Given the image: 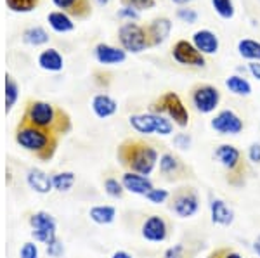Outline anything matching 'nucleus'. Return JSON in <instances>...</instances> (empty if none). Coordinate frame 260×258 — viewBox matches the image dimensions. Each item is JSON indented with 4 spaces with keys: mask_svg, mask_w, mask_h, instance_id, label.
Wrapping results in <instances>:
<instances>
[{
    "mask_svg": "<svg viewBox=\"0 0 260 258\" xmlns=\"http://www.w3.org/2000/svg\"><path fill=\"white\" fill-rule=\"evenodd\" d=\"M116 160L125 172L141 173V175H151L160 161V151L156 144L149 142L139 137H128L123 139L116 148Z\"/></svg>",
    "mask_w": 260,
    "mask_h": 258,
    "instance_id": "nucleus-1",
    "label": "nucleus"
},
{
    "mask_svg": "<svg viewBox=\"0 0 260 258\" xmlns=\"http://www.w3.org/2000/svg\"><path fill=\"white\" fill-rule=\"evenodd\" d=\"M21 122L39 127L42 130H47L57 137L70 134L71 128H73L68 111H64L62 107L52 102L40 101V99H28L24 102Z\"/></svg>",
    "mask_w": 260,
    "mask_h": 258,
    "instance_id": "nucleus-2",
    "label": "nucleus"
},
{
    "mask_svg": "<svg viewBox=\"0 0 260 258\" xmlns=\"http://www.w3.org/2000/svg\"><path fill=\"white\" fill-rule=\"evenodd\" d=\"M61 137L50 134L47 130H42L39 127H33L30 123H19L14 128V140L19 148L33 155L40 161H50L59 148Z\"/></svg>",
    "mask_w": 260,
    "mask_h": 258,
    "instance_id": "nucleus-3",
    "label": "nucleus"
},
{
    "mask_svg": "<svg viewBox=\"0 0 260 258\" xmlns=\"http://www.w3.org/2000/svg\"><path fill=\"white\" fill-rule=\"evenodd\" d=\"M213 160L224 170L225 182L234 189H243L251 175L250 163L240 148L234 144H220L213 151Z\"/></svg>",
    "mask_w": 260,
    "mask_h": 258,
    "instance_id": "nucleus-4",
    "label": "nucleus"
},
{
    "mask_svg": "<svg viewBox=\"0 0 260 258\" xmlns=\"http://www.w3.org/2000/svg\"><path fill=\"white\" fill-rule=\"evenodd\" d=\"M200 193L191 184H180L175 187L167 201V208L177 218H192L200 211Z\"/></svg>",
    "mask_w": 260,
    "mask_h": 258,
    "instance_id": "nucleus-5",
    "label": "nucleus"
},
{
    "mask_svg": "<svg viewBox=\"0 0 260 258\" xmlns=\"http://www.w3.org/2000/svg\"><path fill=\"white\" fill-rule=\"evenodd\" d=\"M149 111L151 113L167 116L179 128H186L189 125V111L184 106L182 99H180V95L177 92H170L169 90V92L161 94L156 101L151 102Z\"/></svg>",
    "mask_w": 260,
    "mask_h": 258,
    "instance_id": "nucleus-6",
    "label": "nucleus"
},
{
    "mask_svg": "<svg viewBox=\"0 0 260 258\" xmlns=\"http://www.w3.org/2000/svg\"><path fill=\"white\" fill-rule=\"evenodd\" d=\"M158 173H160L161 180L170 182V184L187 182L196 177L192 166L187 165V161H184L182 158L174 151H163L160 155Z\"/></svg>",
    "mask_w": 260,
    "mask_h": 258,
    "instance_id": "nucleus-7",
    "label": "nucleus"
},
{
    "mask_svg": "<svg viewBox=\"0 0 260 258\" xmlns=\"http://www.w3.org/2000/svg\"><path fill=\"white\" fill-rule=\"evenodd\" d=\"M26 222L31 229V238L37 243L49 244L50 241L57 238V222L49 211H31V213H28Z\"/></svg>",
    "mask_w": 260,
    "mask_h": 258,
    "instance_id": "nucleus-8",
    "label": "nucleus"
},
{
    "mask_svg": "<svg viewBox=\"0 0 260 258\" xmlns=\"http://www.w3.org/2000/svg\"><path fill=\"white\" fill-rule=\"evenodd\" d=\"M174 234V224L169 217L160 213H151L141 226V236L148 243H165Z\"/></svg>",
    "mask_w": 260,
    "mask_h": 258,
    "instance_id": "nucleus-9",
    "label": "nucleus"
},
{
    "mask_svg": "<svg viewBox=\"0 0 260 258\" xmlns=\"http://www.w3.org/2000/svg\"><path fill=\"white\" fill-rule=\"evenodd\" d=\"M118 40L120 45L125 52L139 54L149 47L148 35H146V28H142L141 24L128 21L123 23L118 30Z\"/></svg>",
    "mask_w": 260,
    "mask_h": 258,
    "instance_id": "nucleus-10",
    "label": "nucleus"
},
{
    "mask_svg": "<svg viewBox=\"0 0 260 258\" xmlns=\"http://www.w3.org/2000/svg\"><path fill=\"white\" fill-rule=\"evenodd\" d=\"M191 102L198 113H213L220 102V92L210 83H198L191 89Z\"/></svg>",
    "mask_w": 260,
    "mask_h": 258,
    "instance_id": "nucleus-11",
    "label": "nucleus"
},
{
    "mask_svg": "<svg viewBox=\"0 0 260 258\" xmlns=\"http://www.w3.org/2000/svg\"><path fill=\"white\" fill-rule=\"evenodd\" d=\"M172 56H174V59L182 66L203 68V66L207 64L203 54H201L198 49L192 45V42H187V40L175 42V45L172 47Z\"/></svg>",
    "mask_w": 260,
    "mask_h": 258,
    "instance_id": "nucleus-12",
    "label": "nucleus"
},
{
    "mask_svg": "<svg viewBox=\"0 0 260 258\" xmlns=\"http://www.w3.org/2000/svg\"><path fill=\"white\" fill-rule=\"evenodd\" d=\"M210 127L220 135H238L245 128V123L234 111L222 109L212 118Z\"/></svg>",
    "mask_w": 260,
    "mask_h": 258,
    "instance_id": "nucleus-13",
    "label": "nucleus"
},
{
    "mask_svg": "<svg viewBox=\"0 0 260 258\" xmlns=\"http://www.w3.org/2000/svg\"><path fill=\"white\" fill-rule=\"evenodd\" d=\"M120 180L127 193L137 194V196H146V194L154 187L153 180H151L149 177L141 175V173H134V172H123L120 177Z\"/></svg>",
    "mask_w": 260,
    "mask_h": 258,
    "instance_id": "nucleus-14",
    "label": "nucleus"
},
{
    "mask_svg": "<svg viewBox=\"0 0 260 258\" xmlns=\"http://www.w3.org/2000/svg\"><path fill=\"white\" fill-rule=\"evenodd\" d=\"M172 31V21L169 18H154L146 28V35H148L149 47H156L163 44L170 36Z\"/></svg>",
    "mask_w": 260,
    "mask_h": 258,
    "instance_id": "nucleus-15",
    "label": "nucleus"
},
{
    "mask_svg": "<svg viewBox=\"0 0 260 258\" xmlns=\"http://www.w3.org/2000/svg\"><path fill=\"white\" fill-rule=\"evenodd\" d=\"M210 218H212V224H215V226L229 227L234 224L236 215H234V210L224 201V199L213 198L210 201Z\"/></svg>",
    "mask_w": 260,
    "mask_h": 258,
    "instance_id": "nucleus-16",
    "label": "nucleus"
},
{
    "mask_svg": "<svg viewBox=\"0 0 260 258\" xmlns=\"http://www.w3.org/2000/svg\"><path fill=\"white\" fill-rule=\"evenodd\" d=\"M52 4L57 9H62V12L77 19H85L92 14L90 0H52Z\"/></svg>",
    "mask_w": 260,
    "mask_h": 258,
    "instance_id": "nucleus-17",
    "label": "nucleus"
},
{
    "mask_svg": "<svg viewBox=\"0 0 260 258\" xmlns=\"http://www.w3.org/2000/svg\"><path fill=\"white\" fill-rule=\"evenodd\" d=\"M26 184L30 186L31 191H35L39 194H49L50 191H54L52 177L49 173H45L44 170L37 168V166H31L26 172Z\"/></svg>",
    "mask_w": 260,
    "mask_h": 258,
    "instance_id": "nucleus-18",
    "label": "nucleus"
},
{
    "mask_svg": "<svg viewBox=\"0 0 260 258\" xmlns=\"http://www.w3.org/2000/svg\"><path fill=\"white\" fill-rule=\"evenodd\" d=\"M95 59H98L101 64H120L127 59V52L123 49L113 47V45L108 44H98L94 49Z\"/></svg>",
    "mask_w": 260,
    "mask_h": 258,
    "instance_id": "nucleus-19",
    "label": "nucleus"
},
{
    "mask_svg": "<svg viewBox=\"0 0 260 258\" xmlns=\"http://www.w3.org/2000/svg\"><path fill=\"white\" fill-rule=\"evenodd\" d=\"M92 111L101 120H106L118 111V102L108 94H95L92 97Z\"/></svg>",
    "mask_w": 260,
    "mask_h": 258,
    "instance_id": "nucleus-20",
    "label": "nucleus"
},
{
    "mask_svg": "<svg viewBox=\"0 0 260 258\" xmlns=\"http://www.w3.org/2000/svg\"><path fill=\"white\" fill-rule=\"evenodd\" d=\"M192 45L203 54H215L219 51V39L210 30H198L192 35Z\"/></svg>",
    "mask_w": 260,
    "mask_h": 258,
    "instance_id": "nucleus-21",
    "label": "nucleus"
},
{
    "mask_svg": "<svg viewBox=\"0 0 260 258\" xmlns=\"http://www.w3.org/2000/svg\"><path fill=\"white\" fill-rule=\"evenodd\" d=\"M203 249L201 243H191V241H180L174 246L167 248L163 251V258H196L198 253Z\"/></svg>",
    "mask_w": 260,
    "mask_h": 258,
    "instance_id": "nucleus-22",
    "label": "nucleus"
},
{
    "mask_svg": "<svg viewBox=\"0 0 260 258\" xmlns=\"http://www.w3.org/2000/svg\"><path fill=\"white\" fill-rule=\"evenodd\" d=\"M128 123L137 134L151 135L156 134V125H154V115L153 113H139V115H130Z\"/></svg>",
    "mask_w": 260,
    "mask_h": 258,
    "instance_id": "nucleus-23",
    "label": "nucleus"
},
{
    "mask_svg": "<svg viewBox=\"0 0 260 258\" xmlns=\"http://www.w3.org/2000/svg\"><path fill=\"white\" fill-rule=\"evenodd\" d=\"M37 61H39V66L42 69L52 73L61 71L62 66H64V59H62V56L57 49H45V51H42Z\"/></svg>",
    "mask_w": 260,
    "mask_h": 258,
    "instance_id": "nucleus-24",
    "label": "nucleus"
},
{
    "mask_svg": "<svg viewBox=\"0 0 260 258\" xmlns=\"http://www.w3.org/2000/svg\"><path fill=\"white\" fill-rule=\"evenodd\" d=\"M89 217L98 226H110L116 218V208L111 205H98L89 210Z\"/></svg>",
    "mask_w": 260,
    "mask_h": 258,
    "instance_id": "nucleus-25",
    "label": "nucleus"
},
{
    "mask_svg": "<svg viewBox=\"0 0 260 258\" xmlns=\"http://www.w3.org/2000/svg\"><path fill=\"white\" fill-rule=\"evenodd\" d=\"M47 21H49L50 28H52L54 31H57V33H68V31L75 30L73 19H71L70 16L66 14V12H62V11L49 12Z\"/></svg>",
    "mask_w": 260,
    "mask_h": 258,
    "instance_id": "nucleus-26",
    "label": "nucleus"
},
{
    "mask_svg": "<svg viewBox=\"0 0 260 258\" xmlns=\"http://www.w3.org/2000/svg\"><path fill=\"white\" fill-rule=\"evenodd\" d=\"M52 187L57 193H68L73 189L75 182H77V175L73 172H56L52 173Z\"/></svg>",
    "mask_w": 260,
    "mask_h": 258,
    "instance_id": "nucleus-27",
    "label": "nucleus"
},
{
    "mask_svg": "<svg viewBox=\"0 0 260 258\" xmlns=\"http://www.w3.org/2000/svg\"><path fill=\"white\" fill-rule=\"evenodd\" d=\"M238 52L245 59L260 62V42L251 39H243L238 42Z\"/></svg>",
    "mask_w": 260,
    "mask_h": 258,
    "instance_id": "nucleus-28",
    "label": "nucleus"
},
{
    "mask_svg": "<svg viewBox=\"0 0 260 258\" xmlns=\"http://www.w3.org/2000/svg\"><path fill=\"white\" fill-rule=\"evenodd\" d=\"M19 99V85L11 73H6V113L9 115Z\"/></svg>",
    "mask_w": 260,
    "mask_h": 258,
    "instance_id": "nucleus-29",
    "label": "nucleus"
},
{
    "mask_svg": "<svg viewBox=\"0 0 260 258\" xmlns=\"http://www.w3.org/2000/svg\"><path fill=\"white\" fill-rule=\"evenodd\" d=\"M23 42L28 45H44L49 42V33L42 26H31L23 31Z\"/></svg>",
    "mask_w": 260,
    "mask_h": 258,
    "instance_id": "nucleus-30",
    "label": "nucleus"
},
{
    "mask_svg": "<svg viewBox=\"0 0 260 258\" xmlns=\"http://www.w3.org/2000/svg\"><path fill=\"white\" fill-rule=\"evenodd\" d=\"M225 87L229 89V92H233L234 95H250L251 94V85L246 78L238 77V75H233L225 80Z\"/></svg>",
    "mask_w": 260,
    "mask_h": 258,
    "instance_id": "nucleus-31",
    "label": "nucleus"
},
{
    "mask_svg": "<svg viewBox=\"0 0 260 258\" xmlns=\"http://www.w3.org/2000/svg\"><path fill=\"white\" fill-rule=\"evenodd\" d=\"M104 193L113 199H121L125 194V189L121 186V180H118L116 177H106L104 178Z\"/></svg>",
    "mask_w": 260,
    "mask_h": 258,
    "instance_id": "nucleus-32",
    "label": "nucleus"
},
{
    "mask_svg": "<svg viewBox=\"0 0 260 258\" xmlns=\"http://www.w3.org/2000/svg\"><path fill=\"white\" fill-rule=\"evenodd\" d=\"M40 4V0H6L7 9H11L12 12H31L33 9H37Z\"/></svg>",
    "mask_w": 260,
    "mask_h": 258,
    "instance_id": "nucleus-33",
    "label": "nucleus"
},
{
    "mask_svg": "<svg viewBox=\"0 0 260 258\" xmlns=\"http://www.w3.org/2000/svg\"><path fill=\"white\" fill-rule=\"evenodd\" d=\"M212 6L217 14L224 19H231L234 16V4L233 0H212Z\"/></svg>",
    "mask_w": 260,
    "mask_h": 258,
    "instance_id": "nucleus-34",
    "label": "nucleus"
},
{
    "mask_svg": "<svg viewBox=\"0 0 260 258\" xmlns=\"http://www.w3.org/2000/svg\"><path fill=\"white\" fill-rule=\"evenodd\" d=\"M153 115H154V125H156V134L158 135L167 137V135L174 134V123H172V120H169L163 115H156V113H153Z\"/></svg>",
    "mask_w": 260,
    "mask_h": 258,
    "instance_id": "nucleus-35",
    "label": "nucleus"
},
{
    "mask_svg": "<svg viewBox=\"0 0 260 258\" xmlns=\"http://www.w3.org/2000/svg\"><path fill=\"white\" fill-rule=\"evenodd\" d=\"M205 258H243V255L233 246H215Z\"/></svg>",
    "mask_w": 260,
    "mask_h": 258,
    "instance_id": "nucleus-36",
    "label": "nucleus"
},
{
    "mask_svg": "<svg viewBox=\"0 0 260 258\" xmlns=\"http://www.w3.org/2000/svg\"><path fill=\"white\" fill-rule=\"evenodd\" d=\"M151 205H163V203L169 201L170 198V191L167 189H161V187H153L148 194L144 196Z\"/></svg>",
    "mask_w": 260,
    "mask_h": 258,
    "instance_id": "nucleus-37",
    "label": "nucleus"
},
{
    "mask_svg": "<svg viewBox=\"0 0 260 258\" xmlns=\"http://www.w3.org/2000/svg\"><path fill=\"white\" fill-rule=\"evenodd\" d=\"M125 7H132L136 11H148L156 6L154 0H120Z\"/></svg>",
    "mask_w": 260,
    "mask_h": 258,
    "instance_id": "nucleus-38",
    "label": "nucleus"
},
{
    "mask_svg": "<svg viewBox=\"0 0 260 258\" xmlns=\"http://www.w3.org/2000/svg\"><path fill=\"white\" fill-rule=\"evenodd\" d=\"M45 251H47V255L50 258H61L62 255H64V243H62L61 239L56 238V239L50 241V243L47 244Z\"/></svg>",
    "mask_w": 260,
    "mask_h": 258,
    "instance_id": "nucleus-39",
    "label": "nucleus"
},
{
    "mask_svg": "<svg viewBox=\"0 0 260 258\" xmlns=\"http://www.w3.org/2000/svg\"><path fill=\"white\" fill-rule=\"evenodd\" d=\"M172 142H174L175 148L182 149V151H187V149L191 148V144H192V137L189 134H186V132H179V134L174 135Z\"/></svg>",
    "mask_w": 260,
    "mask_h": 258,
    "instance_id": "nucleus-40",
    "label": "nucleus"
},
{
    "mask_svg": "<svg viewBox=\"0 0 260 258\" xmlns=\"http://www.w3.org/2000/svg\"><path fill=\"white\" fill-rule=\"evenodd\" d=\"M39 255H40L39 246L33 241H26L19 249V258H39Z\"/></svg>",
    "mask_w": 260,
    "mask_h": 258,
    "instance_id": "nucleus-41",
    "label": "nucleus"
},
{
    "mask_svg": "<svg viewBox=\"0 0 260 258\" xmlns=\"http://www.w3.org/2000/svg\"><path fill=\"white\" fill-rule=\"evenodd\" d=\"M177 18L187 24H194L198 21V12L191 9V7H182V9L177 11Z\"/></svg>",
    "mask_w": 260,
    "mask_h": 258,
    "instance_id": "nucleus-42",
    "label": "nucleus"
},
{
    "mask_svg": "<svg viewBox=\"0 0 260 258\" xmlns=\"http://www.w3.org/2000/svg\"><path fill=\"white\" fill-rule=\"evenodd\" d=\"M94 82H95V85L101 87V89H106V87H110V83H111V75L104 73V71H94Z\"/></svg>",
    "mask_w": 260,
    "mask_h": 258,
    "instance_id": "nucleus-43",
    "label": "nucleus"
},
{
    "mask_svg": "<svg viewBox=\"0 0 260 258\" xmlns=\"http://www.w3.org/2000/svg\"><path fill=\"white\" fill-rule=\"evenodd\" d=\"M246 158L251 163L260 165V144L258 142H251L248 145V153H246Z\"/></svg>",
    "mask_w": 260,
    "mask_h": 258,
    "instance_id": "nucleus-44",
    "label": "nucleus"
},
{
    "mask_svg": "<svg viewBox=\"0 0 260 258\" xmlns=\"http://www.w3.org/2000/svg\"><path fill=\"white\" fill-rule=\"evenodd\" d=\"M118 18L121 19H128V21H137L141 18L139 12H137L136 9H132V7H121V9L118 11Z\"/></svg>",
    "mask_w": 260,
    "mask_h": 258,
    "instance_id": "nucleus-45",
    "label": "nucleus"
},
{
    "mask_svg": "<svg viewBox=\"0 0 260 258\" xmlns=\"http://www.w3.org/2000/svg\"><path fill=\"white\" fill-rule=\"evenodd\" d=\"M248 69H250V73L253 75L257 80H260V62L257 61H251L250 64H248Z\"/></svg>",
    "mask_w": 260,
    "mask_h": 258,
    "instance_id": "nucleus-46",
    "label": "nucleus"
},
{
    "mask_svg": "<svg viewBox=\"0 0 260 258\" xmlns=\"http://www.w3.org/2000/svg\"><path fill=\"white\" fill-rule=\"evenodd\" d=\"M111 258H134V256L130 255L128 251H125V249H118V251H115V253H113Z\"/></svg>",
    "mask_w": 260,
    "mask_h": 258,
    "instance_id": "nucleus-47",
    "label": "nucleus"
},
{
    "mask_svg": "<svg viewBox=\"0 0 260 258\" xmlns=\"http://www.w3.org/2000/svg\"><path fill=\"white\" fill-rule=\"evenodd\" d=\"M253 251L257 253V256L260 258V232H258V236L253 241Z\"/></svg>",
    "mask_w": 260,
    "mask_h": 258,
    "instance_id": "nucleus-48",
    "label": "nucleus"
},
{
    "mask_svg": "<svg viewBox=\"0 0 260 258\" xmlns=\"http://www.w3.org/2000/svg\"><path fill=\"white\" fill-rule=\"evenodd\" d=\"M174 4H179V6H186V4H189L191 0H172Z\"/></svg>",
    "mask_w": 260,
    "mask_h": 258,
    "instance_id": "nucleus-49",
    "label": "nucleus"
},
{
    "mask_svg": "<svg viewBox=\"0 0 260 258\" xmlns=\"http://www.w3.org/2000/svg\"><path fill=\"white\" fill-rule=\"evenodd\" d=\"M95 2H98L99 6H106V4L110 2V0H95Z\"/></svg>",
    "mask_w": 260,
    "mask_h": 258,
    "instance_id": "nucleus-50",
    "label": "nucleus"
}]
</instances>
